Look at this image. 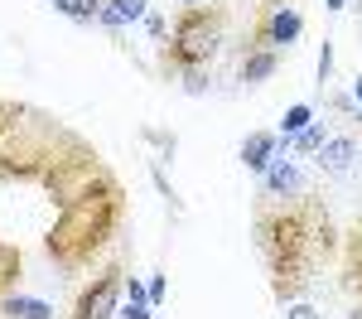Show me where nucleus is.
Listing matches in <instances>:
<instances>
[{
    "mask_svg": "<svg viewBox=\"0 0 362 319\" xmlns=\"http://www.w3.org/2000/svg\"><path fill=\"white\" fill-rule=\"evenodd\" d=\"M223 34H227V10L223 5H189V10H179L174 15V25H169V44H165V73H179V78H189V73H203L218 49H223Z\"/></svg>",
    "mask_w": 362,
    "mask_h": 319,
    "instance_id": "obj_2",
    "label": "nucleus"
},
{
    "mask_svg": "<svg viewBox=\"0 0 362 319\" xmlns=\"http://www.w3.org/2000/svg\"><path fill=\"white\" fill-rule=\"evenodd\" d=\"M276 155H285V150H280V136H276V131H251L247 141H242V165H247V170H256V174L266 170Z\"/></svg>",
    "mask_w": 362,
    "mask_h": 319,
    "instance_id": "obj_7",
    "label": "nucleus"
},
{
    "mask_svg": "<svg viewBox=\"0 0 362 319\" xmlns=\"http://www.w3.org/2000/svg\"><path fill=\"white\" fill-rule=\"evenodd\" d=\"M20 276H25V252H20V242L0 237V305H5V300L15 295Z\"/></svg>",
    "mask_w": 362,
    "mask_h": 319,
    "instance_id": "obj_9",
    "label": "nucleus"
},
{
    "mask_svg": "<svg viewBox=\"0 0 362 319\" xmlns=\"http://www.w3.org/2000/svg\"><path fill=\"white\" fill-rule=\"evenodd\" d=\"M126 300H145V305H150V290L140 286L136 276H126Z\"/></svg>",
    "mask_w": 362,
    "mask_h": 319,
    "instance_id": "obj_20",
    "label": "nucleus"
},
{
    "mask_svg": "<svg viewBox=\"0 0 362 319\" xmlns=\"http://www.w3.org/2000/svg\"><path fill=\"white\" fill-rule=\"evenodd\" d=\"M324 141H329V136H324V126H305V131L290 141V150H300V155H319V145H324Z\"/></svg>",
    "mask_w": 362,
    "mask_h": 319,
    "instance_id": "obj_15",
    "label": "nucleus"
},
{
    "mask_svg": "<svg viewBox=\"0 0 362 319\" xmlns=\"http://www.w3.org/2000/svg\"><path fill=\"white\" fill-rule=\"evenodd\" d=\"M251 237H256V257L271 276L276 305H295L305 295L314 266L334 252V223L329 208L314 199H266L251 213Z\"/></svg>",
    "mask_w": 362,
    "mask_h": 319,
    "instance_id": "obj_1",
    "label": "nucleus"
},
{
    "mask_svg": "<svg viewBox=\"0 0 362 319\" xmlns=\"http://www.w3.org/2000/svg\"><path fill=\"white\" fill-rule=\"evenodd\" d=\"M145 15H150V0H107L97 20H102V25H107L116 39H121V29L136 25V20H145Z\"/></svg>",
    "mask_w": 362,
    "mask_h": 319,
    "instance_id": "obj_8",
    "label": "nucleus"
},
{
    "mask_svg": "<svg viewBox=\"0 0 362 319\" xmlns=\"http://www.w3.org/2000/svg\"><path fill=\"white\" fill-rule=\"evenodd\" d=\"M145 29H150V39H160V44H165V34H169L165 15H155V10H150V15H145Z\"/></svg>",
    "mask_w": 362,
    "mask_h": 319,
    "instance_id": "obj_18",
    "label": "nucleus"
},
{
    "mask_svg": "<svg viewBox=\"0 0 362 319\" xmlns=\"http://www.w3.org/2000/svg\"><path fill=\"white\" fill-rule=\"evenodd\" d=\"M179 5H184V10H189V5H213V0H179Z\"/></svg>",
    "mask_w": 362,
    "mask_h": 319,
    "instance_id": "obj_23",
    "label": "nucleus"
},
{
    "mask_svg": "<svg viewBox=\"0 0 362 319\" xmlns=\"http://www.w3.org/2000/svg\"><path fill=\"white\" fill-rule=\"evenodd\" d=\"M358 155H362V145H358V136H329V141L319 145V174H348L353 165H358Z\"/></svg>",
    "mask_w": 362,
    "mask_h": 319,
    "instance_id": "obj_6",
    "label": "nucleus"
},
{
    "mask_svg": "<svg viewBox=\"0 0 362 319\" xmlns=\"http://www.w3.org/2000/svg\"><path fill=\"white\" fill-rule=\"evenodd\" d=\"M0 315L5 319H54V310H49L44 300H34V295H10V300L0 305Z\"/></svg>",
    "mask_w": 362,
    "mask_h": 319,
    "instance_id": "obj_11",
    "label": "nucleus"
},
{
    "mask_svg": "<svg viewBox=\"0 0 362 319\" xmlns=\"http://www.w3.org/2000/svg\"><path fill=\"white\" fill-rule=\"evenodd\" d=\"M145 290H150V305H160V300H165V281H160V276H155Z\"/></svg>",
    "mask_w": 362,
    "mask_h": 319,
    "instance_id": "obj_21",
    "label": "nucleus"
},
{
    "mask_svg": "<svg viewBox=\"0 0 362 319\" xmlns=\"http://www.w3.org/2000/svg\"><path fill=\"white\" fill-rule=\"evenodd\" d=\"M300 189H305L300 165L285 160V155H276V160L261 170V194H266V199H300Z\"/></svg>",
    "mask_w": 362,
    "mask_h": 319,
    "instance_id": "obj_5",
    "label": "nucleus"
},
{
    "mask_svg": "<svg viewBox=\"0 0 362 319\" xmlns=\"http://www.w3.org/2000/svg\"><path fill=\"white\" fill-rule=\"evenodd\" d=\"M353 97H358V102H362V73H358V83H353Z\"/></svg>",
    "mask_w": 362,
    "mask_h": 319,
    "instance_id": "obj_22",
    "label": "nucleus"
},
{
    "mask_svg": "<svg viewBox=\"0 0 362 319\" xmlns=\"http://www.w3.org/2000/svg\"><path fill=\"white\" fill-rule=\"evenodd\" d=\"M150 310H155V305H145V300H131L126 310H116V319H150Z\"/></svg>",
    "mask_w": 362,
    "mask_h": 319,
    "instance_id": "obj_17",
    "label": "nucleus"
},
{
    "mask_svg": "<svg viewBox=\"0 0 362 319\" xmlns=\"http://www.w3.org/2000/svg\"><path fill=\"white\" fill-rule=\"evenodd\" d=\"M121 295H126V266L121 261H107L73 300V315L68 319H112L121 310Z\"/></svg>",
    "mask_w": 362,
    "mask_h": 319,
    "instance_id": "obj_3",
    "label": "nucleus"
},
{
    "mask_svg": "<svg viewBox=\"0 0 362 319\" xmlns=\"http://www.w3.org/2000/svg\"><path fill=\"white\" fill-rule=\"evenodd\" d=\"M300 34H305V15H300L295 5H276V10L261 5V15H256V25H251V44L247 49H271V54H280V49H290Z\"/></svg>",
    "mask_w": 362,
    "mask_h": 319,
    "instance_id": "obj_4",
    "label": "nucleus"
},
{
    "mask_svg": "<svg viewBox=\"0 0 362 319\" xmlns=\"http://www.w3.org/2000/svg\"><path fill=\"white\" fill-rule=\"evenodd\" d=\"M329 73H334V44H324L319 54V83H329Z\"/></svg>",
    "mask_w": 362,
    "mask_h": 319,
    "instance_id": "obj_19",
    "label": "nucleus"
},
{
    "mask_svg": "<svg viewBox=\"0 0 362 319\" xmlns=\"http://www.w3.org/2000/svg\"><path fill=\"white\" fill-rule=\"evenodd\" d=\"M276 68H280V54H271V49H247L237 78H242L247 87H256V83H266V78H276Z\"/></svg>",
    "mask_w": 362,
    "mask_h": 319,
    "instance_id": "obj_10",
    "label": "nucleus"
},
{
    "mask_svg": "<svg viewBox=\"0 0 362 319\" xmlns=\"http://www.w3.org/2000/svg\"><path fill=\"white\" fill-rule=\"evenodd\" d=\"M348 276H353V286H358V295H362V223L353 228V237H348Z\"/></svg>",
    "mask_w": 362,
    "mask_h": 319,
    "instance_id": "obj_14",
    "label": "nucleus"
},
{
    "mask_svg": "<svg viewBox=\"0 0 362 319\" xmlns=\"http://www.w3.org/2000/svg\"><path fill=\"white\" fill-rule=\"evenodd\" d=\"M285 319H324L309 300H295V305H285Z\"/></svg>",
    "mask_w": 362,
    "mask_h": 319,
    "instance_id": "obj_16",
    "label": "nucleus"
},
{
    "mask_svg": "<svg viewBox=\"0 0 362 319\" xmlns=\"http://www.w3.org/2000/svg\"><path fill=\"white\" fill-rule=\"evenodd\" d=\"M305 126H314V107H309V102H300V107H290V112H285V121H280V131H276V136H280V150H290V141H295Z\"/></svg>",
    "mask_w": 362,
    "mask_h": 319,
    "instance_id": "obj_12",
    "label": "nucleus"
},
{
    "mask_svg": "<svg viewBox=\"0 0 362 319\" xmlns=\"http://www.w3.org/2000/svg\"><path fill=\"white\" fill-rule=\"evenodd\" d=\"M276 5H290V0H266V10H276Z\"/></svg>",
    "mask_w": 362,
    "mask_h": 319,
    "instance_id": "obj_24",
    "label": "nucleus"
},
{
    "mask_svg": "<svg viewBox=\"0 0 362 319\" xmlns=\"http://www.w3.org/2000/svg\"><path fill=\"white\" fill-rule=\"evenodd\" d=\"M58 15H68V20H78V25H92L97 15H102V5L107 0H49Z\"/></svg>",
    "mask_w": 362,
    "mask_h": 319,
    "instance_id": "obj_13",
    "label": "nucleus"
}]
</instances>
